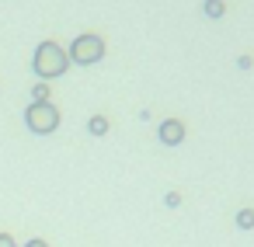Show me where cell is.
<instances>
[{
	"instance_id": "obj_6",
	"label": "cell",
	"mask_w": 254,
	"mask_h": 247,
	"mask_svg": "<svg viewBox=\"0 0 254 247\" xmlns=\"http://www.w3.org/2000/svg\"><path fill=\"white\" fill-rule=\"evenodd\" d=\"M0 247H18V244L11 240V233H0ZM28 247H49V244H46V240H32Z\"/></svg>"
},
{
	"instance_id": "obj_7",
	"label": "cell",
	"mask_w": 254,
	"mask_h": 247,
	"mask_svg": "<svg viewBox=\"0 0 254 247\" xmlns=\"http://www.w3.org/2000/svg\"><path fill=\"white\" fill-rule=\"evenodd\" d=\"M32 94H35V101H49V87H46V84H35Z\"/></svg>"
},
{
	"instance_id": "obj_3",
	"label": "cell",
	"mask_w": 254,
	"mask_h": 247,
	"mask_svg": "<svg viewBox=\"0 0 254 247\" xmlns=\"http://www.w3.org/2000/svg\"><path fill=\"white\" fill-rule=\"evenodd\" d=\"M70 63H80V66H91V63H98L101 56H105V42H101V35H77L73 39V46H70Z\"/></svg>"
},
{
	"instance_id": "obj_2",
	"label": "cell",
	"mask_w": 254,
	"mask_h": 247,
	"mask_svg": "<svg viewBox=\"0 0 254 247\" xmlns=\"http://www.w3.org/2000/svg\"><path fill=\"white\" fill-rule=\"evenodd\" d=\"M25 122H28V129H32V132L49 136V132H56V129H60V108H56L53 101H32V105H28V112H25Z\"/></svg>"
},
{
	"instance_id": "obj_5",
	"label": "cell",
	"mask_w": 254,
	"mask_h": 247,
	"mask_svg": "<svg viewBox=\"0 0 254 247\" xmlns=\"http://www.w3.org/2000/svg\"><path fill=\"white\" fill-rule=\"evenodd\" d=\"M87 129H91V132H94V136H105V132H108V122H105V119H101V115H94V119H91V122H87Z\"/></svg>"
},
{
	"instance_id": "obj_4",
	"label": "cell",
	"mask_w": 254,
	"mask_h": 247,
	"mask_svg": "<svg viewBox=\"0 0 254 247\" xmlns=\"http://www.w3.org/2000/svg\"><path fill=\"white\" fill-rule=\"evenodd\" d=\"M181 139H185V125H181L178 119H164V122H160V143L178 146Z\"/></svg>"
},
{
	"instance_id": "obj_8",
	"label": "cell",
	"mask_w": 254,
	"mask_h": 247,
	"mask_svg": "<svg viewBox=\"0 0 254 247\" xmlns=\"http://www.w3.org/2000/svg\"><path fill=\"white\" fill-rule=\"evenodd\" d=\"M209 14H223V4H219V0H209Z\"/></svg>"
},
{
	"instance_id": "obj_1",
	"label": "cell",
	"mask_w": 254,
	"mask_h": 247,
	"mask_svg": "<svg viewBox=\"0 0 254 247\" xmlns=\"http://www.w3.org/2000/svg\"><path fill=\"white\" fill-rule=\"evenodd\" d=\"M35 73L42 77V80H53V77H63L66 73V66H70V56H66V49L60 46V42H42L39 49H35Z\"/></svg>"
}]
</instances>
